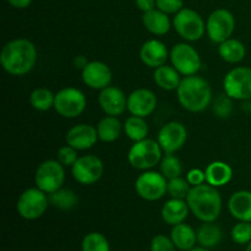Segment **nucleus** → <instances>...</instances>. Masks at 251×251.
Returning <instances> with one entry per match:
<instances>
[{
	"label": "nucleus",
	"instance_id": "32",
	"mask_svg": "<svg viewBox=\"0 0 251 251\" xmlns=\"http://www.w3.org/2000/svg\"><path fill=\"white\" fill-rule=\"evenodd\" d=\"M161 173L166 176L167 179H173L176 176H180L183 173V166L181 162L176 154L166 153L161 159Z\"/></svg>",
	"mask_w": 251,
	"mask_h": 251
},
{
	"label": "nucleus",
	"instance_id": "17",
	"mask_svg": "<svg viewBox=\"0 0 251 251\" xmlns=\"http://www.w3.org/2000/svg\"><path fill=\"white\" fill-rule=\"evenodd\" d=\"M98 103L107 115L118 117L127 109V97L120 88L108 86L98 96Z\"/></svg>",
	"mask_w": 251,
	"mask_h": 251
},
{
	"label": "nucleus",
	"instance_id": "33",
	"mask_svg": "<svg viewBox=\"0 0 251 251\" xmlns=\"http://www.w3.org/2000/svg\"><path fill=\"white\" fill-rule=\"evenodd\" d=\"M82 251H110V245L107 238L98 232L88 233L82 240Z\"/></svg>",
	"mask_w": 251,
	"mask_h": 251
},
{
	"label": "nucleus",
	"instance_id": "44",
	"mask_svg": "<svg viewBox=\"0 0 251 251\" xmlns=\"http://www.w3.org/2000/svg\"><path fill=\"white\" fill-rule=\"evenodd\" d=\"M190 251H211V250L207 249V248L201 247V248H194V249H191Z\"/></svg>",
	"mask_w": 251,
	"mask_h": 251
},
{
	"label": "nucleus",
	"instance_id": "23",
	"mask_svg": "<svg viewBox=\"0 0 251 251\" xmlns=\"http://www.w3.org/2000/svg\"><path fill=\"white\" fill-rule=\"evenodd\" d=\"M206 183L215 188L225 186L232 180L233 169L228 163L223 161L211 162L205 169Z\"/></svg>",
	"mask_w": 251,
	"mask_h": 251
},
{
	"label": "nucleus",
	"instance_id": "42",
	"mask_svg": "<svg viewBox=\"0 0 251 251\" xmlns=\"http://www.w3.org/2000/svg\"><path fill=\"white\" fill-rule=\"evenodd\" d=\"M7 2L15 9H26L31 5L32 0H7Z\"/></svg>",
	"mask_w": 251,
	"mask_h": 251
},
{
	"label": "nucleus",
	"instance_id": "7",
	"mask_svg": "<svg viewBox=\"0 0 251 251\" xmlns=\"http://www.w3.org/2000/svg\"><path fill=\"white\" fill-rule=\"evenodd\" d=\"M65 180V171L64 166L58 159H47L42 162L34 174V183L38 189L46 194L55 193L63 188Z\"/></svg>",
	"mask_w": 251,
	"mask_h": 251
},
{
	"label": "nucleus",
	"instance_id": "20",
	"mask_svg": "<svg viewBox=\"0 0 251 251\" xmlns=\"http://www.w3.org/2000/svg\"><path fill=\"white\" fill-rule=\"evenodd\" d=\"M230 215L242 222H251V191L239 190L233 194L228 201Z\"/></svg>",
	"mask_w": 251,
	"mask_h": 251
},
{
	"label": "nucleus",
	"instance_id": "46",
	"mask_svg": "<svg viewBox=\"0 0 251 251\" xmlns=\"http://www.w3.org/2000/svg\"><path fill=\"white\" fill-rule=\"evenodd\" d=\"M249 110H250V114H251V103H250V107H249Z\"/></svg>",
	"mask_w": 251,
	"mask_h": 251
},
{
	"label": "nucleus",
	"instance_id": "29",
	"mask_svg": "<svg viewBox=\"0 0 251 251\" xmlns=\"http://www.w3.org/2000/svg\"><path fill=\"white\" fill-rule=\"evenodd\" d=\"M124 131L131 141H141V140L147 139L149 125H147L145 118L131 115V117H129L125 120Z\"/></svg>",
	"mask_w": 251,
	"mask_h": 251
},
{
	"label": "nucleus",
	"instance_id": "14",
	"mask_svg": "<svg viewBox=\"0 0 251 251\" xmlns=\"http://www.w3.org/2000/svg\"><path fill=\"white\" fill-rule=\"evenodd\" d=\"M186 139L188 131L184 124L179 122H169L161 127L157 141L164 153H174L185 145Z\"/></svg>",
	"mask_w": 251,
	"mask_h": 251
},
{
	"label": "nucleus",
	"instance_id": "8",
	"mask_svg": "<svg viewBox=\"0 0 251 251\" xmlns=\"http://www.w3.org/2000/svg\"><path fill=\"white\" fill-rule=\"evenodd\" d=\"M87 100L85 93L75 87L61 88L55 93L54 109L59 115L68 119L77 118L85 112Z\"/></svg>",
	"mask_w": 251,
	"mask_h": 251
},
{
	"label": "nucleus",
	"instance_id": "40",
	"mask_svg": "<svg viewBox=\"0 0 251 251\" xmlns=\"http://www.w3.org/2000/svg\"><path fill=\"white\" fill-rule=\"evenodd\" d=\"M186 180L189 181L191 186H198L206 183L205 171H201L199 168H193L186 174Z\"/></svg>",
	"mask_w": 251,
	"mask_h": 251
},
{
	"label": "nucleus",
	"instance_id": "25",
	"mask_svg": "<svg viewBox=\"0 0 251 251\" xmlns=\"http://www.w3.org/2000/svg\"><path fill=\"white\" fill-rule=\"evenodd\" d=\"M153 80L156 85L164 91H176L181 82L179 71L173 65L169 66L166 64L154 69Z\"/></svg>",
	"mask_w": 251,
	"mask_h": 251
},
{
	"label": "nucleus",
	"instance_id": "13",
	"mask_svg": "<svg viewBox=\"0 0 251 251\" xmlns=\"http://www.w3.org/2000/svg\"><path fill=\"white\" fill-rule=\"evenodd\" d=\"M104 166L102 159L95 154H85L78 157L77 161L71 167V174L74 179L81 185L96 184L103 176Z\"/></svg>",
	"mask_w": 251,
	"mask_h": 251
},
{
	"label": "nucleus",
	"instance_id": "4",
	"mask_svg": "<svg viewBox=\"0 0 251 251\" xmlns=\"http://www.w3.org/2000/svg\"><path fill=\"white\" fill-rule=\"evenodd\" d=\"M163 150L158 141L152 139H144L134 142L127 152V161L134 168L140 171H150L161 163Z\"/></svg>",
	"mask_w": 251,
	"mask_h": 251
},
{
	"label": "nucleus",
	"instance_id": "35",
	"mask_svg": "<svg viewBox=\"0 0 251 251\" xmlns=\"http://www.w3.org/2000/svg\"><path fill=\"white\" fill-rule=\"evenodd\" d=\"M230 237L234 243L239 245L249 244L251 242V222H242L234 226L230 232Z\"/></svg>",
	"mask_w": 251,
	"mask_h": 251
},
{
	"label": "nucleus",
	"instance_id": "41",
	"mask_svg": "<svg viewBox=\"0 0 251 251\" xmlns=\"http://www.w3.org/2000/svg\"><path fill=\"white\" fill-rule=\"evenodd\" d=\"M156 2L157 0H135L137 9L141 10L142 12H147L156 9Z\"/></svg>",
	"mask_w": 251,
	"mask_h": 251
},
{
	"label": "nucleus",
	"instance_id": "27",
	"mask_svg": "<svg viewBox=\"0 0 251 251\" xmlns=\"http://www.w3.org/2000/svg\"><path fill=\"white\" fill-rule=\"evenodd\" d=\"M124 125H122L120 120L118 117H112V115H107V117L102 118L97 124V132L98 137L100 141L103 142H114L115 140L119 139L120 134Z\"/></svg>",
	"mask_w": 251,
	"mask_h": 251
},
{
	"label": "nucleus",
	"instance_id": "12",
	"mask_svg": "<svg viewBox=\"0 0 251 251\" xmlns=\"http://www.w3.org/2000/svg\"><path fill=\"white\" fill-rule=\"evenodd\" d=\"M234 29L235 17L227 9H217L212 11L206 22V32L208 38L218 44L229 39Z\"/></svg>",
	"mask_w": 251,
	"mask_h": 251
},
{
	"label": "nucleus",
	"instance_id": "15",
	"mask_svg": "<svg viewBox=\"0 0 251 251\" xmlns=\"http://www.w3.org/2000/svg\"><path fill=\"white\" fill-rule=\"evenodd\" d=\"M81 77L85 82L86 86H88L92 90H100L110 86L112 82V70L109 66L103 61H90L85 66L83 70H81Z\"/></svg>",
	"mask_w": 251,
	"mask_h": 251
},
{
	"label": "nucleus",
	"instance_id": "30",
	"mask_svg": "<svg viewBox=\"0 0 251 251\" xmlns=\"http://www.w3.org/2000/svg\"><path fill=\"white\" fill-rule=\"evenodd\" d=\"M49 201L56 208L63 211H70L78 203V198L71 189H59L49 195Z\"/></svg>",
	"mask_w": 251,
	"mask_h": 251
},
{
	"label": "nucleus",
	"instance_id": "38",
	"mask_svg": "<svg viewBox=\"0 0 251 251\" xmlns=\"http://www.w3.org/2000/svg\"><path fill=\"white\" fill-rule=\"evenodd\" d=\"M176 247L172 238L164 234H158L152 239L151 251H176Z\"/></svg>",
	"mask_w": 251,
	"mask_h": 251
},
{
	"label": "nucleus",
	"instance_id": "28",
	"mask_svg": "<svg viewBox=\"0 0 251 251\" xmlns=\"http://www.w3.org/2000/svg\"><path fill=\"white\" fill-rule=\"evenodd\" d=\"M196 233H198L199 244L203 248H207V249L217 247L223 238L221 227L213 222H203V225L199 228Z\"/></svg>",
	"mask_w": 251,
	"mask_h": 251
},
{
	"label": "nucleus",
	"instance_id": "6",
	"mask_svg": "<svg viewBox=\"0 0 251 251\" xmlns=\"http://www.w3.org/2000/svg\"><path fill=\"white\" fill-rule=\"evenodd\" d=\"M49 196L41 189L28 188L20 195L16 202L17 213L27 221H34L42 217L48 208Z\"/></svg>",
	"mask_w": 251,
	"mask_h": 251
},
{
	"label": "nucleus",
	"instance_id": "22",
	"mask_svg": "<svg viewBox=\"0 0 251 251\" xmlns=\"http://www.w3.org/2000/svg\"><path fill=\"white\" fill-rule=\"evenodd\" d=\"M142 24H144L145 28L154 36H164L171 31L172 26L168 15L157 7L151 11L144 12Z\"/></svg>",
	"mask_w": 251,
	"mask_h": 251
},
{
	"label": "nucleus",
	"instance_id": "3",
	"mask_svg": "<svg viewBox=\"0 0 251 251\" xmlns=\"http://www.w3.org/2000/svg\"><path fill=\"white\" fill-rule=\"evenodd\" d=\"M176 96L184 109L191 113H200L212 102V88L201 76H184L176 90Z\"/></svg>",
	"mask_w": 251,
	"mask_h": 251
},
{
	"label": "nucleus",
	"instance_id": "31",
	"mask_svg": "<svg viewBox=\"0 0 251 251\" xmlns=\"http://www.w3.org/2000/svg\"><path fill=\"white\" fill-rule=\"evenodd\" d=\"M54 100H55V95L46 87L36 88L32 91L31 96H29L31 105L39 112H47L51 107H54Z\"/></svg>",
	"mask_w": 251,
	"mask_h": 251
},
{
	"label": "nucleus",
	"instance_id": "34",
	"mask_svg": "<svg viewBox=\"0 0 251 251\" xmlns=\"http://www.w3.org/2000/svg\"><path fill=\"white\" fill-rule=\"evenodd\" d=\"M191 188L193 186L189 184V181L186 179L181 178V176H176V178L168 180V194L173 199L185 200L188 198L189 193H190Z\"/></svg>",
	"mask_w": 251,
	"mask_h": 251
},
{
	"label": "nucleus",
	"instance_id": "2",
	"mask_svg": "<svg viewBox=\"0 0 251 251\" xmlns=\"http://www.w3.org/2000/svg\"><path fill=\"white\" fill-rule=\"evenodd\" d=\"M185 200L190 212L202 222H215L222 212V196L207 183L193 186Z\"/></svg>",
	"mask_w": 251,
	"mask_h": 251
},
{
	"label": "nucleus",
	"instance_id": "18",
	"mask_svg": "<svg viewBox=\"0 0 251 251\" xmlns=\"http://www.w3.org/2000/svg\"><path fill=\"white\" fill-rule=\"evenodd\" d=\"M65 140L66 144L73 146L77 151H86L92 149L97 144L100 137H98L97 127L88 124H77L69 129Z\"/></svg>",
	"mask_w": 251,
	"mask_h": 251
},
{
	"label": "nucleus",
	"instance_id": "45",
	"mask_svg": "<svg viewBox=\"0 0 251 251\" xmlns=\"http://www.w3.org/2000/svg\"><path fill=\"white\" fill-rule=\"evenodd\" d=\"M245 251H251V242L249 243V244H248V247H247V250Z\"/></svg>",
	"mask_w": 251,
	"mask_h": 251
},
{
	"label": "nucleus",
	"instance_id": "11",
	"mask_svg": "<svg viewBox=\"0 0 251 251\" xmlns=\"http://www.w3.org/2000/svg\"><path fill=\"white\" fill-rule=\"evenodd\" d=\"M171 63L183 76H193L201 69L199 51L188 43H176L169 53Z\"/></svg>",
	"mask_w": 251,
	"mask_h": 251
},
{
	"label": "nucleus",
	"instance_id": "36",
	"mask_svg": "<svg viewBox=\"0 0 251 251\" xmlns=\"http://www.w3.org/2000/svg\"><path fill=\"white\" fill-rule=\"evenodd\" d=\"M213 113L218 118H228L233 112V102L229 96L220 95L213 102Z\"/></svg>",
	"mask_w": 251,
	"mask_h": 251
},
{
	"label": "nucleus",
	"instance_id": "26",
	"mask_svg": "<svg viewBox=\"0 0 251 251\" xmlns=\"http://www.w3.org/2000/svg\"><path fill=\"white\" fill-rule=\"evenodd\" d=\"M218 54L225 61L229 64H238L244 60L247 55V48L244 43L235 38H229L220 43Z\"/></svg>",
	"mask_w": 251,
	"mask_h": 251
},
{
	"label": "nucleus",
	"instance_id": "10",
	"mask_svg": "<svg viewBox=\"0 0 251 251\" xmlns=\"http://www.w3.org/2000/svg\"><path fill=\"white\" fill-rule=\"evenodd\" d=\"M137 195L146 201H157L168 193V179L162 173L145 171L135 181Z\"/></svg>",
	"mask_w": 251,
	"mask_h": 251
},
{
	"label": "nucleus",
	"instance_id": "1",
	"mask_svg": "<svg viewBox=\"0 0 251 251\" xmlns=\"http://www.w3.org/2000/svg\"><path fill=\"white\" fill-rule=\"evenodd\" d=\"M0 63L2 69L12 76H25L37 63V48L29 39L15 38L1 49Z\"/></svg>",
	"mask_w": 251,
	"mask_h": 251
},
{
	"label": "nucleus",
	"instance_id": "37",
	"mask_svg": "<svg viewBox=\"0 0 251 251\" xmlns=\"http://www.w3.org/2000/svg\"><path fill=\"white\" fill-rule=\"evenodd\" d=\"M56 157H58V161L64 167H73L75 164V162L78 159L77 150L66 144V146H63L59 149Z\"/></svg>",
	"mask_w": 251,
	"mask_h": 251
},
{
	"label": "nucleus",
	"instance_id": "39",
	"mask_svg": "<svg viewBox=\"0 0 251 251\" xmlns=\"http://www.w3.org/2000/svg\"><path fill=\"white\" fill-rule=\"evenodd\" d=\"M156 7L166 12L167 15H176L184 7V1L183 0H157Z\"/></svg>",
	"mask_w": 251,
	"mask_h": 251
},
{
	"label": "nucleus",
	"instance_id": "9",
	"mask_svg": "<svg viewBox=\"0 0 251 251\" xmlns=\"http://www.w3.org/2000/svg\"><path fill=\"white\" fill-rule=\"evenodd\" d=\"M225 93L235 100H251V69L238 66L228 71L223 80Z\"/></svg>",
	"mask_w": 251,
	"mask_h": 251
},
{
	"label": "nucleus",
	"instance_id": "16",
	"mask_svg": "<svg viewBox=\"0 0 251 251\" xmlns=\"http://www.w3.org/2000/svg\"><path fill=\"white\" fill-rule=\"evenodd\" d=\"M156 95L149 88H137L127 96V110L131 115L146 118L157 108Z\"/></svg>",
	"mask_w": 251,
	"mask_h": 251
},
{
	"label": "nucleus",
	"instance_id": "5",
	"mask_svg": "<svg viewBox=\"0 0 251 251\" xmlns=\"http://www.w3.org/2000/svg\"><path fill=\"white\" fill-rule=\"evenodd\" d=\"M173 27L176 33L188 42L199 41L206 32V24L202 16L190 7H183L173 19Z\"/></svg>",
	"mask_w": 251,
	"mask_h": 251
},
{
	"label": "nucleus",
	"instance_id": "24",
	"mask_svg": "<svg viewBox=\"0 0 251 251\" xmlns=\"http://www.w3.org/2000/svg\"><path fill=\"white\" fill-rule=\"evenodd\" d=\"M171 238L174 244H176V249L181 251H190L195 248L196 242H198V233L194 230L191 226L183 222L173 226Z\"/></svg>",
	"mask_w": 251,
	"mask_h": 251
},
{
	"label": "nucleus",
	"instance_id": "21",
	"mask_svg": "<svg viewBox=\"0 0 251 251\" xmlns=\"http://www.w3.org/2000/svg\"><path fill=\"white\" fill-rule=\"evenodd\" d=\"M190 208H189L186 200L181 199H173L167 201L161 211L162 220L169 226H176L183 223L188 217Z\"/></svg>",
	"mask_w": 251,
	"mask_h": 251
},
{
	"label": "nucleus",
	"instance_id": "43",
	"mask_svg": "<svg viewBox=\"0 0 251 251\" xmlns=\"http://www.w3.org/2000/svg\"><path fill=\"white\" fill-rule=\"evenodd\" d=\"M88 63H90V61L87 60V58H86L85 55H77L74 59V66H75L76 69H80V70H83Z\"/></svg>",
	"mask_w": 251,
	"mask_h": 251
},
{
	"label": "nucleus",
	"instance_id": "19",
	"mask_svg": "<svg viewBox=\"0 0 251 251\" xmlns=\"http://www.w3.org/2000/svg\"><path fill=\"white\" fill-rule=\"evenodd\" d=\"M169 53L171 51L163 42L158 39H149L140 49V59L149 68L157 69L167 63Z\"/></svg>",
	"mask_w": 251,
	"mask_h": 251
}]
</instances>
